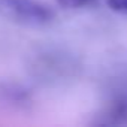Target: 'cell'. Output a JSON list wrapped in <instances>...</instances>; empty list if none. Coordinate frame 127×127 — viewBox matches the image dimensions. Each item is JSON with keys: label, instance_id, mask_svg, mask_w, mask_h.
<instances>
[{"label": "cell", "instance_id": "cell-1", "mask_svg": "<svg viewBox=\"0 0 127 127\" xmlns=\"http://www.w3.org/2000/svg\"><path fill=\"white\" fill-rule=\"evenodd\" d=\"M0 15L24 26H42L52 18L49 8L36 0H0Z\"/></svg>", "mask_w": 127, "mask_h": 127}, {"label": "cell", "instance_id": "cell-3", "mask_svg": "<svg viewBox=\"0 0 127 127\" xmlns=\"http://www.w3.org/2000/svg\"><path fill=\"white\" fill-rule=\"evenodd\" d=\"M108 6L115 12H127V0H108Z\"/></svg>", "mask_w": 127, "mask_h": 127}, {"label": "cell", "instance_id": "cell-2", "mask_svg": "<svg viewBox=\"0 0 127 127\" xmlns=\"http://www.w3.org/2000/svg\"><path fill=\"white\" fill-rule=\"evenodd\" d=\"M96 0H57V3L61 8H67V9H75V8H82L87 5H91Z\"/></svg>", "mask_w": 127, "mask_h": 127}]
</instances>
